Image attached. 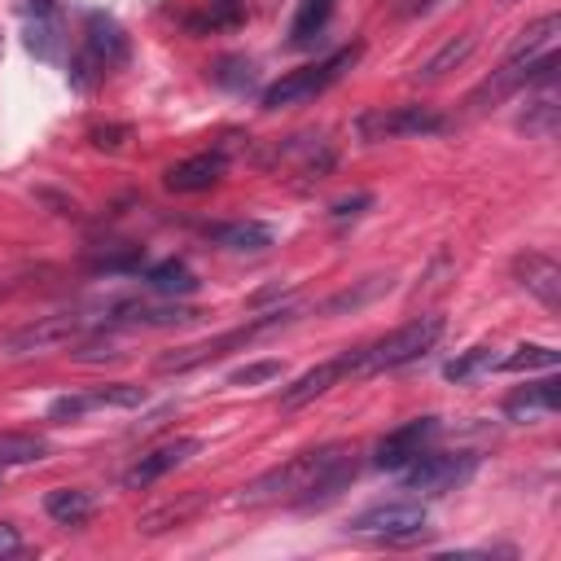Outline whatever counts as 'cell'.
Listing matches in <instances>:
<instances>
[{"label":"cell","mask_w":561,"mask_h":561,"mask_svg":"<svg viewBox=\"0 0 561 561\" xmlns=\"http://www.w3.org/2000/svg\"><path fill=\"white\" fill-rule=\"evenodd\" d=\"M355 447L351 443H324L316 451H298L285 465L259 473L237 504H272V500H298V504H324L333 500L342 486L355 482Z\"/></svg>","instance_id":"6da1fadb"},{"label":"cell","mask_w":561,"mask_h":561,"mask_svg":"<svg viewBox=\"0 0 561 561\" xmlns=\"http://www.w3.org/2000/svg\"><path fill=\"white\" fill-rule=\"evenodd\" d=\"M443 337V316H416L408 324H399L394 333L377 337L373 346H359V351H346V364H351V377H368V373H386V368H403L412 359H421L434 342Z\"/></svg>","instance_id":"7a4b0ae2"},{"label":"cell","mask_w":561,"mask_h":561,"mask_svg":"<svg viewBox=\"0 0 561 561\" xmlns=\"http://www.w3.org/2000/svg\"><path fill=\"white\" fill-rule=\"evenodd\" d=\"M359 44H351V48H337V53H329L324 61H316V66H298V70H289V75H280L276 83H267L263 88V110H285V105H298V101H311V96H320L329 83H337L355 61H359Z\"/></svg>","instance_id":"3957f363"},{"label":"cell","mask_w":561,"mask_h":561,"mask_svg":"<svg viewBox=\"0 0 561 561\" xmlns=\"http://www.w3.org/2000/svg\"><path fill=\"white\" fill-rule=\"evenodd\" d=\"M294 316H298L294 307H276V311L254 316V320H250V324H241V329H228V333H219V337H206V342H193V346L167 351V355H158V373H188V368H197V364H206V359H219V355H224V351H232V346H245V342L263 337L267 329L289 324Z\"/></svg>","instance_id":"277c9868"},{"label":"cell","mask_w":561,"mask_h":561,"mask_svg":"<svg viewBox=\"0 0 561 561\" xmlns=\"http://www.w3.org/2000/svg\"><path fill=\"white\" fill-rule=\"evenodd\" d=\"M473 469H478V456H469V451H430L425 447L421 456H412L399 469V482H403V491H416V495H447L460 482H469Z\"/></svg>","instance_id":"5b68a950"},{"label":"cell","mask_w":561,"mask_h":561,"mask_svg":"<svg viewBox=\"0 0 561 561\" xmlns=\"http://www.w3.org/2000/svg\"><path fill=\"white\" fill-rule=\"evenodd\" d=\"M447 118L430 105H390V110H368L355 118L359 140H399V136H434L443 131Z\"/></svg>","instance_id":"8992f818"},{"label":"cell","mask_w":561,"mask_h":561,"mask_svg":"<svg viewBox=\"0 0 561 561\" xmlns=\"http://www.w3.org/2000/svg\"><path fill=\"white\" fill-rule=\"evenodd\" d=\"M127 57H131L127 31H123L105 9H92L88 22H83V53H79V66H92L96 75H105V70L127 66Z\"/></svg>","instance_id":"52a82bcc"},{"label":"cell","mask_w":561,"mask_h":561,"mask_svg":"<svg viewBox=\"0 0 561 561\" xmlns=\"http://www.w3.org/2000/svg\"><path fill=\"white\" fill-rule=\"evenodd\" d=\"M425 526H430V517H425V508H421V504H412V500L373 504V508H364V513L351 522V530H359V535H377V539H386V543L421 539V535H425Z\"/></svg>","instance_id":"ba28073f"},{"label":"cell","mask_w":561,"mask_h":561,"mask_svg":"<svg viewBox=\"0 0 561 561\" xmlns=\"http://www.w3.org/2000/svg\"><path fill=\"white\" fill-rule=\"evenodd\" d=\"M88 329V316H75V311H57V316H39L35 324H22L13 333L0 337V351L9 355H22V351H48V346H61L70 337H79Z\"/></svg>","instance_id":"9c48e42d"},{"label":"cell","mask_w":561,"mask_h":561,"mask_svg":"<svg viewBox=\"0 0 561 561\" xmlns=\"http://www.w3.org/2000/svg\"><path fill=\"white\" fill-rule=\"evenodd\" d=\"M438 434V421L434 416H416V421H403V425H394L381 443H377V469H390V473H399L412 456H421L425 447H430V438Z\"/></svg>","instance_id":"30bf717a"},{"label":"cell","mask_w":561,"mask_h":561,"mask_svg":"<svg viewBox=\"0 0 561 561\" xmlns=\"http://www.w3.org/2000/svg\"><path fill=\"white\" fill-rule=\"evenodd\" d=\"M202 451V443L197 438H171V443H162V447H153V451H145L127 473H123V486H131V491H145V486H153L162 473H171V469H180L188 456H197Z\"/></svg>","instance_id":"8fae6325"},{"label":"cell","mask_w":561,"mask_h":561,"mask_svg":"<svg viewBox=\"0 0 561 561\" xmlns=\"http://www.w3.org/2000/svg\"><path fill=\"white\" fill-rule=\"evenodd\" d=\"M513 276H517V285H522L526 294H535L548 311L561 307V267H557V259H548V254H539V250H526V254L513 259Z\"/></svg>","instance_id":"7c38bea8"},{"label":"cell","mask_w":561,"mask_h":561,"mask_svg":"<svg viewBox=\"0 0 561 561\" xmlns=\"http://www.w3.org/2000/svg\"><path fill=\"white\" fill-rule=\"evenodd\" d=\"M224 171H228V158H224L219 149H215V153H193V158H184V162L167 167L162 184H167L171 193H202V188L219 184V180H224Z\"/></svg>","instance_id":"4fadbf2b"},{"label":"cell","mask_w":561,"mask_h":561,"mask_svg":"<svg viewBox=\"0 0 561 561\" xmlns=\"http://www.w3.org/2000/svg\"><path fill=\"white\" fill-rule=\"evenodd\" d=\"M342 377H351V364H346V351L342 355H333V359H324V364H316L311 373H302L285 394H280V408H302V403H311V399H320L324 390H333Z\"/></svg>","instance_id":"5bb4252c"},{"label":"cell","mask_w":561,"mask_h":561,"mask_svg":"<svg viewBox=\"0 0 561 561\" xmlns=\"http://www.w3.org/2000/svg\"><path fill=\"white\" fill-rule=\"evenodd\" d=\"M206 237L224 250H237V254H259L276 241V228L263 224V219H232V224H215L206 228Z\"/></svg>","instance_id":"9a60e30c"},{"label":"cell","mask_w":561,"mask_h":561,"mask_svg":"<svg viewBox=\"0 0 561 561\" xmlns=\"http://www.w3.org/2000/svg\"><path fill=\"white\" fill-rule=\"evenodd\" d=\"M26 48L44 61H53L61 53V13L53 0H35L26 13Z\"/></svg>","instance_id":"2e32d148"},{"label":"cell","mask_w":561,"mask_h":561,"mask_svg":"<svg viewBox=\"0 0 561 561\" xmlns=\"http://www.w3.org/2000/svg\"><path fill=\"white\" fill-rule=\"evenodd\" d=\"M561 408V381L557 377H543L539 386H526L517 394L504 399V416L508 421H535V416H552Z\"/></svg>","instance_id":"e0dca14e"},{"label":"cell","mask_w":561,"mask_h":561,"mask_svg":"<svg viewBox=\"0 0 561 561\" xmlns=\"http://www.w3.org/2000/svg\"><path fill=\"white\" fill-rule=\"evenodd\" d=\"M530 88H535V96L526 101L522 127L535 131V136H552V131H557V118H561V105H557V75L535 79Z\"/></svg>","instance_id":"ac0fdd59"},{"label":"cell","mask_w":561,"mask_h":561,"mask_svg":"<svg viewBox=\"0 0 561 561\" xmlns=\"http://www.w3.org/2000/svg\"><path fill=\"white\" fill-rule=\"evenodd\" d=\"M92 508H96L92 491H79V486H57V491L44 495V513L57 526H83L92 517Z\"/></svg>","instance_id":"d6986e66"},{"label":"cell","mask_w":561,"mask_h":561,"mask_svg":"<svg viewBox=\"0 0 561 561\" xmlns=\"http://www.w3.org/2000/svg\"><path fill=\"white\" fill-rule=\"evenodd\" d=\"M557 35H561V18H557V13H543V18H535V22L517 35V44L508 48V57H517V61H535V57H543V53H557V48H552Z\"/></svg>","instance_id":"ffe728a7"},{"label":"cell","mask_w":561,"mask_h":561,"mask_svg":"<svg viewBox=\"0 0 561 561\" xmlns=\"http://www.w3.org/2000/svg\"><path fill=\"white\" fill-rule=\"evenodd\" d=\"M145 285H149L158 298H180V294H193V289H197V276H193L188 263L167 259V263H158V267L145 272Z\"/></svg>","instance_id":"44dd1931"},{"label":"cell","mask_w":561,"mask_h":561,"mask_svg":"<svg viewBox=\"0 0 561 561\" xmlns=\"http://www.w3.org/2000/svg\"><path fill=\"white\" fill-rule=\"evenodd\" d=\"M118 320H123V324H149V329H167V324H188V320H197V311H193V307H180V302H167V307L123 302V307H118Z\"/></svg>","instance_id":"7402d4cb"},{"label":"cell","mask_w":561,"mask_h":561,"mask_svg":"<svg viewBox=\"0 0 561 561\" xmlns=\"http://www.w3.org/2000/svg\"><path fill=\"white\" fill-rule=\"evenodd\" d=\"M469 53H473V35H460V39L443 44V48H438V53H434V57H430L421 70H416V79H421V83H434V79H443V75H447V70H456V66H460Z\"/></svg>","instance_id":"603a6c76"},{"label":"cell","mask_w":561,"mask_h":561,"mask_svg":"<svg viewBox=\"0 0 561 561\" xmlns=\"http://www.w3.org/2000/svg\"><path fill=\"white\" fill-rule=\"evenodd\" d=\"M48 456V443L35 438V434H0V469L4 465H31V460H44Z\"/></svg>","instance_id":"cb8c5ba5"},{"label":"cell","mask_w":561,"mask_h":561,"mask_svg":"<svg viewBox=\"0 0 561 561\" xmlns=\"http://www.w3.org/2000/svg\"><path fill=\"white\" fill-rule=\"evenodd\" d=\"M329 13H333V0H302L298 13H294V31H289V39H294V44H311V35L324 31Z\"/></svg>","instance_id":"d4e9b609"},{"label":"cell","mask_w":561,"mask_h":561,"mask_svg":"<svg viewBox=\"0 0 561 561\" xmlns=\"http://www.w3.org/2000/svg\"><path fill=\"white\" fill-rule=\"evenodd\" d=\"M92 408H140L149 394L145 386H127V381H114V386H101V390H88Z\"/></svg>","instance_id":"484cf974"},{"label":"cell","mask_w":561,"mask_h":561,"mask_svg":"<svg viewBox=\"0 0 561 561\" xmlns=\"http://www.w3.org/2000/svg\"><path fill=\"white\" fill-rule=\"evenodd\" d=\"M140 263H145V245H131V241H123L118 250L92 254V267H96V272H136Z\"/></svg>","instance_id":"4316f807"},{"label":"cell","mask_w":561,"mask_h":561,"mask_svg":"<svg viewBox=\"0 0 561 561\" xmlns=\"http://www.w3.org/2000/svg\"><path fill=\"white\" fill-rule=\"evenodd\" d=\"M530 368H557L552 346H517L508 359H500V373H530Z\"/></svg>","instance_id":"83f0119b"},{"label":"cell","mask_w":561,"mask_h":561,"mask_svg":"<svg viewBox=\"0 0 561 561\" xmlns=\"http://www.w3.org/2000/svg\"><path fill=\"white\" fill-rule=\"evenodd\" d=\"M210 75H215V83H224V88H232V92H250V88H254V66H250L245 57H224Z\"/></svg>","instance_id":"f1b7e54d"},{"label":"cell","mask_w":561,"mask_h":561,"mask_svg":"<svg viewBox=\"0 0 561 561\" xmlns=\"http://www.w3.org/2000/svg\"><path fill=\"white\" fill-rule=\"evenodd\" d=\"M197 504H202V495H188L184 504H167V508H158V513H149L145 522H140V530H167V526H180V522H188L193 513H197Z\"/></svg>","instance_id":"f546056e"},{"label":"cell","mask_w":561,"mask_h":561,"mask_svg":"<svg viewBox=\"0 0 561 561\" xmlns=\"http://www.w3.org/2000/svg\"><path fill=\"white\" fill-rule=\"evenodd\" d=\"M241 18H245V4H241V0H210L206 18H197L193 26H202V31H219V26H237Z\"/></svg>","instance_id":"4dcf8cb0"},{"label":"cell","mask_w":561,"mask_h":561,"mask_svg":"<svg viewBox=\"0 0 561 561\" xmlns=\"http://www.w3.org/2000/svg\"><path fill=\"white\" fill-rule=\"evenodd\" d=\"M491 364V346H473V351H465V355H456L447 368H443V377L447 381H469L478 368H486Z\"/></svg>","instance_id":"1f68e13d"},{"label":"cell","mask_w":561,"mask_h":561,"mask_svg":"<svg viewBox=\"0 0 561 561\" xmlns=\"http://www.w3.org/2000/svg\"><path fill=\"white\" fill-rule=\"evenodd\" d=\"M390 285V276H368V285L364 289H346V294H333L329 302H324V311H342V307H359V302H368L373 294H381Z\"/></svg>","instance_id":"d6a6232c"},{"label":"cell","mask_w":561,"mask_h":561,"mask_svg":"<svg viewBox=\"0 0 561 561\" xmlns=\"http://www.w3.org/2000/svg\"><path fill=\"white\" fill-rule=\"evenodd\" d=\"M88 408H92L88 394H61V399L48 403V416H53V421H79Z\"/></svg>","instance_id":"836d02e7"},{"label":"cell","mask_w":561,"mask_h":561,"mask_svg":"<svg viewBox=\"0 0 561 561\" xmlns=\"http://www.w3.org/2000/svg\"><path fill=\"white\" fill-rule=\"evenodd\" d=\"M272 377H280V364H276V359H263V364L237 368L228 381H232V386H254V381H272Z\"/></svg>","instance_id":"e575fe53"},{"label":"cell","mask_w":561,"mask_h":561,"mask_svg":"<svg viewBox=\"0 0 561 561\" xmlns=\"http://www.w3.org/2000/svg\"><path fill=\"white\" fill-rule=\"evenodd\" d=\"M123 140H127V127H96L92 131V145L96 149H118Z\"/></svg>","instance_id":"d590c367"},{"label":"cell","mask_w":561,"mask_h":561,"mask_svg":"<svg viewBox=\"0 0 561 561\" xmlns=\"http://www.w3.org/2000/svg\"><path fill=\"white\" fill-rule=\"evenodd\" d=\"M22 552V535L13 522H0V557H18Z\"/></svg>","instance_id":"8d00e7d4"},{"label":"cell","mask_w":561,"mask_h":561,"mask_svg":"<svg viewBox=\"0 0 561 561\" xmlns=\"http://www.w3.org/2000/svg\"><path fill=\"white\" fill-rule=\"evenodd\" d=\"M364 206H373V197H368V193H359V197H342V202H333V219H346V215H359Z\"/></svg>","instance_id":"74e56055"}]
</instances>
